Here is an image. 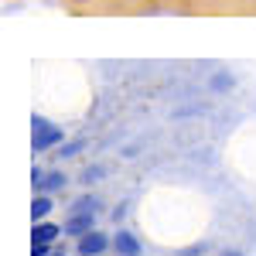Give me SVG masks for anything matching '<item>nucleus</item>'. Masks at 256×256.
<instances>
[{
    "label": "nucleus",
    "instance_id": "obj_1",
    "mask_svg": "<svg viewBox=\"0 0 256 256\" xmlns=\"http://www.w3.org/2000/svg\"><path fill=\"white\" fill-rule=\"evenodd\" d=\"M89 226H92V198H82V202H76V212H72V218H68V232H89Z\"/></svg>",
    "mask_w": 256,
    "mask_h": 256
},
{
    "label": "nucleus",
    "instance_id": "obj_2",
    "mask_svg": "<svg viewBox=\"0 0 256 256\" xmlns=\"http://www.w3.org/2000/svg\"><path fill=\"white\" fill-rule=\"evenodd\" d=\"M62 140V130L58 126H52L48 120L34 116V150H48L52 144H58Z\"/></svg>",
    "mask_w": 256,
    "mask_h": 256
},
{
    "label": "nucleus",
    "instance_id": "obj_3",
    "mask_svg": "<svg viewBox=\"0 0 256 256\" xmlns=\"http://www.w3.org/2000/svg\"><path fill=\"white\" fill-rule=\"evenodd\" d=\"M106 250V236H99V232H86L79 239V253L82 256H99Z\"/></svg>",
    "mask_w": 256,
    "mask_h": 256
},
{
    "label": "nucleus",
    "instance_id": "obj_4",
    "mask_svg": "<svg viewBox=\"0 0 256 256\" xmlns=\"http://www.w3.org/2000/svg\"><path fill=\"white\" fill-rule=\"evenodd\" d=\"M113 246H116V253H123V256H137V250H140V242L130 232H120L116 239H113Z\"/></svg>",
    "mask_w": 256,
    "mask_h": 256
},
{
    "label": "nucleus",
    "instance_id": "obj_5",
    "mask_svg": "<svg viewBox=\"0 0 256 256\" xmlns=\"http://www.w3.org/2000/svg\"><path fill=\"white\" fill-rule=\"evenodd\" d=\"M58 236V226H48V222H41V226H34V242H52V239Z\"/></svg>",
    "mask_w": 256,
    "mask_h": 256
},
{
    "label": "nucleus",
    "instance_id": "obj_6",
    "mask_svg": "<svg viewBox=\"0 0 256 256\" xmlns=\"http://www.w3.org/2000/svg\"><path fill=\"white\" fill-rule=\"evenodd\" d=\"M48 212H52V202H48V198H34V205H31V216H34V218H44Z\"/></svg>",
    "mask_w": 256,
    "mask_h": 256
},
{
    "label": "nucleus",
    "instance_id": "obj_7",
    "mask_svg": "<svg viewBox=\"0 0 256 256\" xmlns=\"http://www.w3.org/2000/svg\"><path fill=\"white\" fill-rule=\"evenodd\" d=\"M62 181H65V178H62V174H48V178H44V181H41V184H44V188H58Z\"/></svg>",
    "mask_w": 256,
    "mask_h": 256
},
{
    "label": "nucleus",
    "instance_id": "obj_8",
    "mask_svg": "<svg viewBox=\"0 0 256 256\" xmlns=\"http://www.w3.org/2000/svg\"><path fill=\"white\" fill-rule=\"evenodd\" d=\"M229 256H239V253H229Z\"/></svg>",
    "mask_w": 256,
    "mask_h": 256
}]
</instances>
